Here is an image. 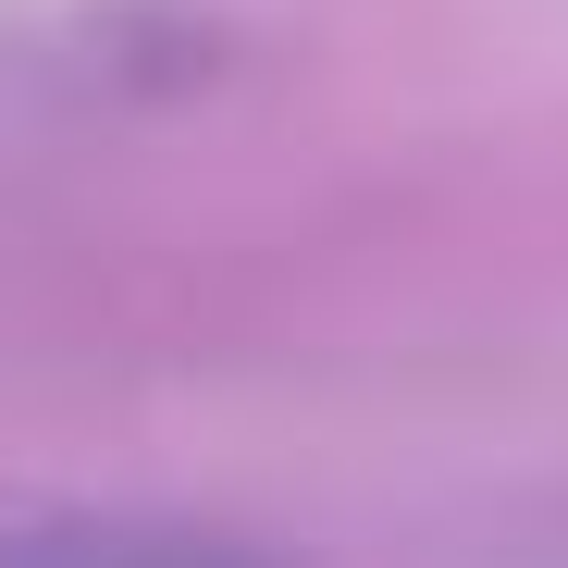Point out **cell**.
Instances as JSON below:
<instances>
[{"label":"cell","mask_w":568,"mask_h":568,"mask_svg":"<svg viewBox=\"0 0 568 568\" xmlns=\"http://www.w3.org/2000/svg\"><path fill=\"white\" fill-rule=\"evenodd\" d=\"M0 568H322V556L260 519L149 495H0Z\"/></svg>","instance_id":"6da1fadb"}]
</instances>
